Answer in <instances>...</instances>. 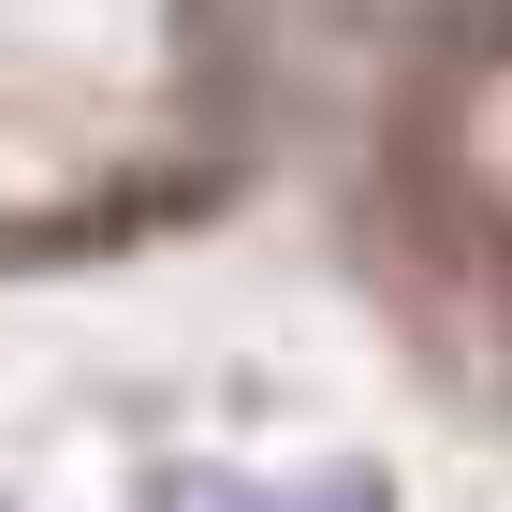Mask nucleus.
<instances>
[{"mask_svg": "<svg viewBox=\"0 0 512 512\" xmlns=\"http://www.w3.org/2000/svg\"><path fill=\"white\" fill-rule=\"evenodd\" d=\"M191 0H0V235L44 205L59 176V132L103 103V88L161 74Z\"/></svg>", "mask_w": 512, "mask_h": 512, "instance_id": "1", "label": "nucleus"}, {"mask_svg": "<svg viewBox=\"0 0 512 512\" xmlns=\"http://www.w3.org/2000/svg\"><path fill=\"white\" fill-rule=\"evenodd\" d=\"M308 512H381V483H366V469H337V483H308Z\"/></svg>", "mask_w": 512, "mask_h": 512, "instance_id": "2", "label": "nucleus"}]
</instances>
